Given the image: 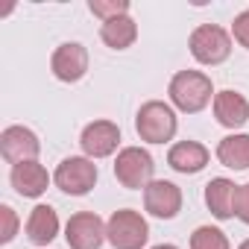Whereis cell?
<instances>
[{"instance_id":"cell-1","label":"cell","mask_w":249,"mask_h":249,"mask_svg":"<svg viewBox=\"0 0 249 249\" xmlns=\"http://www.w3.org/2000/svg\"><path fill=\"white\" fill-rule=\"evenodd\" d=\"M214 94L217 91L211 85V76L202 71H179L167 85L170 106L182 114H199L208 103H214Z\"/></svg>"},{"instance_id":"cell-2","label":"cell","mask_w":249,"mask_h":249,"mask_svg":"<svg viewBox=\"0 0 249 249\" xmlns=\"http://www.w3.org/2000/svg\"><path fill=\"white\" fill-rule=\"evenodd\" d=\"M176 129H179V117L173 106L164 100H147L135 114V132L147 144H167L176 138Z\"/></svg>"},{"instance_id":"cell-3","label":"cell","mask_w":249,"mask_h":249,"mask_svg":"<svg viewBox=\"0 0 249 249\" xmlns=\"http://www.w3.org/2000/svg\"><path fill=\"white\" fill-rule=\"evenodd\" d=\"M106 240L114 249H144L150 240V226L141 211L120 208L106 220Z\"/></svg>"},{"instance_id":"cell-4","label":"cell","mask_w":249,"mask_h":249,"mask_svg":"<svg viewBox=\"0 0 249 249\" xmlns=\"http://www.w3.org/2000/svg\"><path fill=\"white\" fill-rule=\"evenodd\" d=\"M188 47H191V56L199 65L217 68V65H223L231 56V36L223 27H217V24H199L191 33Z\"/></svg>"},{"instance_id":"cell-5","label":"cell","mask_w":249,"mask_h":249,"mask_svg":"<svg viewBox=\"0 0 249 249\" xmlns=\"http://www.w3.org/2000/svg\"><path fill=\"white\" fill-rule=\"evenodd\" d=\"M156 161L144 147H123L114 159V179L129 188V191H144L153 182Z\"/></svg>"},{"instance_id":"cell-6","label":"cell","mask_w":249,"mask_h":249,"mask_svg":"<svg viewBox=\"0 0 249 249\" xmlns=\"http://www.w3.org/2000/svg\"><path fill=\"white\" fill-rule=\"evenodd\" d=\"M97 164L88 159V156H68L56 173H53V182L62 194L68 196H85L91 194V188L97 185Z\"/></svg>"},{"instance_id":"cell-7","label":"cell","mask_w":249,"mask_h":249,"mask_svg":"<svg viewBox=\"0 0 249 249\" xmlns=\"http://www.w3.org/2000/svg\"><path fill=\"white\" fill-rule=\"evenodd\" d=\"M106 240V223L94 211H76L65 223V243L71 249H100Z\"/></svg>"},{"instance_id":"cell-8","label":"cell","mask_w":249,"mask_h":249,"mask_svg":"<svg viewBox=\"0 0 249 249\" xmlns=\"http://www.w3.org/2000/svg\"><path fill=\"white\" fill-rule=\"evenodd\" d=\"M79 147H82V153L91 161L108 159L120 147V126H117V123H111V120H94V123H88V126L82 129Z\"/></svg>"},{"instance_id":"cell-9","label":"cell","mask_w":249,"mask_h":249,"mask_svg":"<svg viewBox=\"0 0 249 249\" xmlns=\"http://www.w3.org/2000/svg\"><path fill=\"white\" fill-rule=\"evenodd\" d=\"M0 153H3V159L12 167L24 161H38L41 141L30 126H6L0 132Z\"/></svg>"},{"instance_id":"cell-10","label":"cell","mask_w":249,"mask_h":249,"mask_svg":"<svg viewBox=\"0 0 249 249\" xmlns=\"http://www.w3.org/2000/svg\"><path fill=\"white\" fill-rule=\"evenodd\" d=\"M50 71H53V76L59 82H68V85L79 82L88 73V50H85V44H79V41L59 44L53 50V56H50Z\"/></svg>"},{"instance_id":"cell-11","label":"cell","mask_w":249,"mask_h":249,"mask_svg":"<svg viewBox=\"0 0 249 249\" xmlns=\"http://www.w3.org/2000/svg\"><path fill=\"white\" fill-rule=\"evenodd\" d=\"M144 211L159 220H173L182 211V188L167 179H153L144 188Z\"/></svg>"},{"instance_id":"cell-12","label":"cell","mask_w":249,"mask_h":249,"mask_svg":"<svg viewBox=\"0 0 249 249\" xmlns=\"http://www.w3.org/2000/svg\"><path fill=\"white\" fill-rule=\"evenodd\" d=\"M9 182H12V188H15V194H18V196L38 199V196L50 188L53 176L47 173V167H44V164H38V161H24V164H15V167H12Z\"/></svg>"},{"instance_id":"cell-13","label":"cell","mask_w":249,"mask_h":249,"mask_svg":"<svg viewBox=\"0 0 249 249\" xmlns=\"http://www.w3.org/2000/svg\"><path fill=\"white\" fill-rule=\"evenodd\" d=\"M211 108H214L217 123H220V126H226V129H240L243 123L249 120V100L240 91H231V88L217 91Z\"/></svg>"},{"instance_id":"cell-14","label":"cell","mask_w":249,"mask_h":249,"mask_svg":"<svg viewBox=\"0 0 249 249\" xmlns=\"http://www.w3.org/2000/svg\"><path fill=\"white\" fill-rule=\"evenodd\" d=\"M211 153L205 144L199 141H176L170 150H167V164L176 170V173H185V176H194L199 170H205Z\"/></svg>"},{"instance_id":"cell-15","label":"cell","mask_w":249,"mask_h":249,"mask_svg":"<svg viewBox=\"0 0 249 249\" xmlns=\"http://www.w3.org/2000/svg\"><path fill=\"white\" fill-rule=\"evenodd\" d=\"M59 226H62V223H59L56 208L41 202V205H36V208L30 211V217H27V240L36 243V246H47V243L56 240Z\"/></svg>"},{"instance_id":"cell-16","label":"cell","mask_w":249,"mask_h":249,"mask_svg":"<svg viewBox=\"0 0 249 249\" xmlns=\"http://www.w3.org/2000/svg\"><path fill=\"white\" fill-rule=\"evenodd\" d=\"M234 199H237V185L226 176H217L205 185V205L217 220H231L234 217Z\"/></svg>"},{"instance_id":"cell-17","label":"cell","mask_w":249,"mask_h":249,"mask_svg":"<svg viewBox=\"0 0 249 249\" xmlns=\"http://www.w3.org/2000/svg\"><path fill=\"white\" fill-rule=\"evenodd\" d=\"M217 161L229 170H249V135L231 132L217 144Z\"/></svg>"},{"instance_id":"cell-18","label":"cell","mask_w":249,"mask_h":249,"mask_svg":"<svg viewBox=\"0 0 249 249\" xmlns=\"http://www.w3.org/2000/svg\"><path fill=\"white\" fill-rule=\"evenodd\" d=\"M100 38H103V44L111 47V50H129V47L135 44V38H138V24H135L129 15H120V18L106 21V24L100 27Z\"/></svg>"},{"instance_id":"cell-19","label":"cell","mask_w":249,"mask_h":249,"mask_svg":"<svg viewBox=\"0 0 249 249\" xmlns=\"http://www.w3.org/2000/svg\"><path fill=\"white\" fill-rule=\"evenodd\" d=\"M191 249H231L229 237L217 226H199L191 234Z\"/></svg>"},{"instance_id":"cell-20","label":"cell","mask_w":249,"mask_h":249,"mask_svg":"<svg viewBox=\"0 0 249 249\" xmlns=\"http://www.w3.org/2000/svg\"><path fill=\"white\" fill-rule=\"evenodd\" d=\"M88 9L94 18H100L106 24V21H114L120 15H129V0H91Z\"/></svg>"},{"instance_id":"cell-21","label":"cell","mask_w":249,"mask_h":249,"mask_svg":"<svg viewBox=\"0 0 249 249\" xmlns=\"http://www.w3.org/2000/svg\"><path fill=\"white\" fill-rule=\"evenodd\" d=\"M18 226H21V220H18L15 208L0 205V243H12L15 234H18Z\"/></svg>"},{"instance_id":"cell-22","label":"cell","mask_w":249,"mask_h":249,"mask_svg":"<svg viewBox=\"0 0 249 249\" xmlns=\"http://www.w3.org/2000/svg\"><path fill=\"white\" fill-rule=\"evenodd\" d=\"M231 38L249 50V9H243L234 21H231Z\"/></svg>"},{"instance_id":"cell-23","label":"cell","mask_w":249,"mask_h":249,"mask_svg":"<svg viewBox=\"0 0 249 249\" xmlns=\"http://www.w3.org/2000/svg\"><path fill=\"white\" fill-rule=\"evenodd\" d=\"M234 217L249 226V182L237 185V199H234Z\"/></svg>"},{"instance_id":"cell-24","label":"cell","mask_w":249,"mask_h":249,"mask_svg":"<svg viewBox=\"0 0 249 249\" xmlns=\"http://www.w3.org/2000/svg\"><path fill=\"white\" fill-rule=\"evenodd\" d=\"M153 249H179V246H173V243H159V246H153Z\"/></svg>"},{"instance_id":"cell-25","label":"cell","mask_w":249,"mask_h":249,"mask_svg":"<svg viewBox=\"0 0 249 249\" xmlns=\"http://www.w3.org/2000/svg\"><path fill=\"white\" fill-rule=\"evenodd\" d=\"M237 249H249V237H246V240H243V243H240Z\"/></svg>"}]
</instances>
